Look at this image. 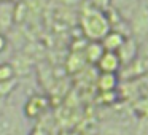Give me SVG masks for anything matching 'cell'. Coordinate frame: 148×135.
<instances>
[{
    "label": "cell",
    "mask_w": 148,
    "mask_h": 135,
    "mask_svg": "<svg viewBox=\"0 0 148 135\" xmlns=\"http://www.w3.org/2000/svg\"><path fill=\"white\" fill-rule=\"evenodd\" d=\"M14 7H16V2H0V33L7 35L16 24Z\"/></svg>",
    "instance_id": "cell-1"
},
{
    "label": "cell",
    "mask_w": 148,
    "mask_h": 135,
    "mask_svg": "<svg viewBox=\"0 0 148 135\" xmlns=\"http://www.w3.org/2000/svg\"><path fill=\"white\" fill-rule=\"evenodd\" d=\"M0 135H19V119L7 110L0 115Z\"/></svg>",
    "instance_id": "cell-2"
},
{
    "label": "cell",
    "mask_w": 148,
    "mask_h": 135,
    "mask_svg": "<svg viewBox=\"0 0 148 135\" xmlns=\"http://www.w3.org/2000/svg\"><path fill=\"white\" fill-rule=\"evenodd\" d=\"M46 106V102L43 97H38V95H34L27 100V103L24 105V113H26L29 118H34V116L40 115L43 108Z\"/></svg>",
    "instance_id": "cell-3"
},
{
    "label": "cell",
    "mask_w": 148,
    "mask_h": 135,
    "mask_svg": "<svg viewBox=\"0 0 148 135\" xmlns=\"http://www.w3.org/2000/svg\"><path fill=\"white\" fill-rule=\"evenodd\" d=\"M16 78L14 68L10 62H0V83L2 81H10Z\"/></svg>",
    "instance_id": "cell-4"
},
{
    "label": "cell",
    "mask_w": 148,
    "mask_h": 135,
    "mask_svg": "<svg viewBox=\"0 0 148 135\" xmlns=\"http://www.w3.org/2000/svg\"><path fill=\"white\" fill-rule=\"evenodd\" d=\"M16 84H18L16 78H14V80H10V81H2V83H0V97H2V99H7V97L14 91Z\"/></svg>",
    "instance_id": "cell-5"
},
{
    "label": "cell",
    "mask_w": 148,
    "mask_h": 135,
    "mask_svg": "<svg viewBox=\"0 0 148 135\" xmlns=\"http://www.w3.org/2000/svg\"><path fill=\"white\" fill-rule=\"evenodd\" d=\"M8 48V38L5 33H0V54L5 52V49Z\"/></svg>",
    "instance_id": "cell-6"
},
{
    "label": "cell",
    "mask_w": 148,
    "mask_h": 135,
    "mask_svg": "<svg viewBox=\"0 0 148 135\" xmlns=\"http://www.w3.org/2000/svg\"><path fill=\"white\" fill-rule=\"evenodd\" d=\"M5 110H7V106H5V99H2V97H0V115H2Z\"/></svg>",
    "instance_id": "cell-7"
},
{
    "label": "cell",
    "mask_w": 148,
    "mask_h": 135,
    "mask_svg": "<svg viewBox=\"0 0 148 135\" xmlns=\"http://www.w3.org/2000/svg\"><path fill=\"white\" fill-rule=\"evenodd\" d=\"M0 2H14V0H0Z\"/></svg>",
    "instance_id": "cell-8"
}]
</instances>
